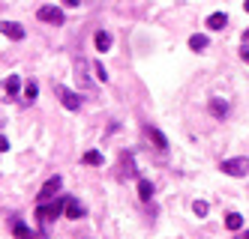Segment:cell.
Returning a JSON list of instances; mask_svg holds the SVG:
<instances>
[{
	"mask_svg": "<svg viewBox=\"0 0 249 239\" xmlns=\"http://www.w3.org/2000/svg\"><path fill=\"white\" fill-rule=\"evenodd\" d=\"M63 207H66V197H60V200H51V204L45 200V204H39V207H36V218H39V227H42V233H45V230H48V224H51V222H54V218L63 212Z\"/></svg>",
	"mask_w": 249,
	"mask_h": 239,
	"instance_id": "1",
	"label": "cell"
},
{
	"mask_svg": "<svg viewBox=\"0 0 249 239\" xmlns=\"http://www.w3.org/2000/svg\"><path fill=\"white\" fill-rule=\"evenodd\" d=\"M222 174H228V176H246V171H249V159H225L222 164Z\"/></svg>",
	"mask_w": 249,
	"mask_h": 239,
	"instance_id": "2",
	"label": "cell"
},
{
	"mask_svg": "<svg viewBox=\"0 0 249 239\" xmlns=\"http://www.w3.org/2000/svg\"><path fill=\"white\" fill-rule=\"evenodd\" d=\"M36 18H39V21H45V24H63L66 21V15H63L60 6H39Z\"/></svg>",
	"mask_w": 249,
	"mask_h": 239,
	"instance_id": "3",
	"label": "cell"
},
{
	"mask_svg": "<svg viewBox=\"0 0 249 239\" xmlns=\"http://www.w3.org/2000/svg\"><path fill=\"white\" fill-rule=\"evenodd\" d=\"M135 176H138V168H135L132 153H123V156H120V171H117V179H135Z\"/></svg>",
	"mask_w": 249,
	"mask_h": 239,
	"instance_id": "4",
	"label": "cell"
},
{
	"mask_svg": "<svg viewBox=\"0 0 249 239\" xmlns=\"http://www.w3.org/2000/svg\"><path fill=\"white\" fill-rule=\"evenodd\" d=\"M54 90H57V96H60V102H63L66 111H78V108H81V96L72 93L69 87H54Z\"/></svg>",
	"mask_w": 249,
	"mask_h": 239,
	"instance_id": "5",
	"label": "cell"
},
{
	"mask_svg": "<svg viewBox=\"0 0 249 239\" xmlns=\"http://www.w3.org/2000/svg\"><path fill=\"white\" fill-rule=\"evenodd\" d=\"M60 186H63V179L60 176H51L45 186H42V191H39V204H45V200H51L57 191H60Z\"/></svg>",
	"mask_w": 249,
	"mask_h": 239,
	"instance_id": "6",
	"label": "cell"
},
{
	"mask_svg": "<svg viewBox=\"0 0 249 239\" xmlns=\"http://www.w3.org/2000/svg\"><path fill=\"white\" fill-rule=\"evenodd\" d=\"M0 33L6 36V39H24V27L21 24H15V21H0Z\"/></svg>",
	"mask_w": 249,
	"mask_h": 239,
	"instance_id": "7",
	"label": "cell"
},
{
	"mask_svg": "<svg viewBox=\"0 0 249 239\" xmlns=\"http://www.w3.org/2000/svg\"><path fill=\"white\" fill-rule=\"evenodd\" d=\"M63 212H66V218H75V222H78V218H84V204H78V200L75 197H66V207H63Z\"/></svg>",
	"mask_w": 249,
	"mask_h": 239,
	"instance_id": "8",
	"label": "cell"
},
{
	"mask_svg": "<svg viewBox=\"0 0 249 239\" xmlns=\"http://www.w3.org/2000/svg\"><path fill=\"white\" fill-rule=\"evenodd\" d=\"M12 236H15V239H36V233H33V230L21 222V218H12Z\"/></svg>",
	"mask_w": 249,
	"mask_h": 239,
	"instance_id": "9",
	"label": "cell"
},
{
	"mask_svg": "<svg viewBox=\"0 0 249 239\" xmlns=\"http://www.w3.org/2000/svg\"><path fill=\"white\" fill-rule=\"evenodd\" d=\"M87 69H90V63H87L84 57H78L75 60V78H78L81 87H90V75H87Z\"/></svg>",
	"mask_w": 249,
	"mask_h": 239,
	"instance_id": "10",
	"label": "cell"
},
{
	"mask_svg": "<svg viewBox=\"0 0 249 239\" xmlns=\"http://www.w3.org/2000/svg\"><path fill=\"white\" fill-rule=\"evenodd\" d=\"M207 108H210V114L216 117V120H222V117L228 114V102H225V99H210Z\"/></svg>",
	"mask_w": 249,
	"mask_h": 239,
	"instance_id": "11",
	"label": "cell"
},
{
	"mask_svg": "<svg viewBox=\"0 0 249 239\" xmlns=\"http://www.w3.org/2000/svg\"><path fill=\"white\" fill-rule=\"evenodd\" d=\"M225 24H228V15H225V12H213V15L207 18V27H210V30H222Z\"/></svg>",
	"mask_w": 249,
	"mask_h": 239,
	"instance_id": "12",
	"label": "cell"
},
{
	"mask_svg": "<svg viewBox=\"0 0 249 239\" xmlns=\"http://www.w3.org/2000/svg\"><path fill=\"white\" fill-rule=\"evenodd\" d=\"M3 90H6V96H18V90H21V78L18 75H9L3 81Z\"/></svg>",
	"mask_w": 249,
	"mask_h": 239,
	"instance_id": "13",
	"label": "cell"
},
{
	"mask_svg": "<svg viewBox=\"0 0 249 239\" xmlns=\"http://www.w3.org/2000/svg\"><path fill=\"white\" fill-rule=\"evenodd\" d=\"M147 135H150V141L156 143V150H168V141H165V135L159 132V128H150V126H147Z\"/></svg>",
	"mask_w": 249,
	"mask_h": 239,
	"instance_id": "14",
	"label": "cell"
},
{
	"mask_svg": "<svg viewBox=\"0 0 249 239\" xmlns=\"http://www.w3.org/2000/svg\"><path fill=\"white\" fill-rule=\"evenodd\" d=\"M93 42H96V48L105 54V51H108L111 48V33H105V30H99L96 36H93Z\"/></svg>",
	"mask_w": 249,
	"mask_h": 239,
	"instance_id": "15",
	"label": "cell"
},
{
	"mask_svg": "<svg viewBox=\"0 0 249 239\" xmlns=\"http://www.w3.org/2000/svg\"><path fill=\"white\" fill-rule=\"evenodd\" d=\"M138 197L141 200H150L153 197V182L150 179H138Z\"/></svg>",
	"mask_w": 249,
	"mask_h": 239,
	"instance_id": "16",
	"label": "cell"
},
{
	"mask_svg": "<svg viewBox=\"0 0 249 239\" xmlns=\"http://www.w3.org/2000/svg\"><path fill=\"white\" fill-rule=\"evenodd\" d=\"M189 48H192V51H204V48H207V36H204V33L189 36Z\"/></svg>",
	"mask_w": 249,
	"mask_h": 239,
	"instance_id": "17",
	"label": "cell"
},
{
	"mask_svg": "<svg viewBox=\"0 0 249 239\" xmlns=\"http://www.w3.org/2000/svg\"><path fill=\"white\" fill-rule=\"evenodd\" d=\"M225 227H228V230H240V227H243V215L228 212V215H225Z\"/></svg>",
	"mask_w": 249,
	"mask_h": 239,
	"instance_id": "18",
	"label": "cell"
},
{
	"mask_svg": "<svg viewBox=\"0 0 249 239\" xmlns=\"http://www.w3.org/2000/svg\"><path fill=\"white\" fill-rule=\"evenodd\" d=\"M81 161H84V164H102V153H99V150H87V153L81 156Z\"/></svg>",
	"mask_w": 249,
	"mask_h": 239,
	"instance_id": "19",
	"label": "cell"
},
{
	"mask_svg": "<svg viewBox=\"0 0 249 239\" xmlns=\"http://www.w3.org/2000/svg\"><path fill=\"white\" fill-rule=\"evenodd\" d=\"M207 209H210V207H207V200H195V204H192V212L198 215V218H204V215H207Z\"/></svg>",
	"mask_w": 249,
	"mask_h": 239,
	"instance_id": "20",
	"label": "cell"
},
{
	"mask_svg": "<svg viewBox=\"0 0 249 239\" xmlns=\"http://www.w3.org/2000/svg\"><path fill=\"white\" fill-rule=\"evenodd\" d=\"M36 93H39V87L33 84V81H30V84H24V99H27V102H33V99H36Z\"/></svg>",
	"mask_w": 249,
	"mask_h": 239,
	"instance_id": "21",
	"label": "cell"
},
{
	"mask_svg": "<svg viewBox=\"0 0 249 239\" xmlns=\"http://www.w3.org/2000/svg\"><path fill=\"white\" fill-rule=\"evenodd\" d=\"M93 72H96V78H99V81H108V72H105L102 63H93Z\"/></svg>",
	"mask_w": 249,
	"mask_h": 239,
	"instance_id": "22",
	"label": "cell"
},
{
	"mask_svg": "<svg viewBox=\"0 0 249 239\" xmlns=\"http://www.w3.org/2000/svg\"><path fill=\"white\" fill-rule=\"evenodd\" d=\"M3 150H9V141H6L3 135H0V153H3Z\"/></svg>",
	"mask_w": 249,
	"mask_h": 239,
	"instance_id": "23",
	"label": "cell"
},
{
	"mask_svg": "<svg viewBox=\"0 0 249 239\" xmlns=\"http://www.w3.org/2000/svg\"><path fill=\"white\" fill-rule=\"evenodd\" d=\"M240 57H243V60H246V63H249V48H246V45H243V48H240Z\"/></svg>",
	"mask_w": 249,
	"mask_h": 239,
	"instance_id": "24",
	"label": "cell"
},
{
	"mask_svg": "<svg viewBox=\"0 0 249 239\" xmlns=\"http://www.w3.org/2000/svg\"><path fill=\"white\" fill-rule=\"evenodd\" d=\"M63 3H66V6H78V0H63Z\"/></svg>",
	"mask_w": 249,
	"mask_h": 239,
	"instance_id": "25",
	"label": "cell"
},
{
	"mask_svg": "<svg viewBox=\"0 0 249 239\" xmlns=\"http://www.w3.org/2000/svg\"><path fill=\"white\" fill-rule=\"evenodd\" d=\"M240 239H249V230H243V233H240Z\"/></svg>",
	"mask_w": 249,
	"mask_h": 239,
	"instance_id": "26",
	"label": "cell"
},
{
	"mask_svg": "<svg viewBox=\"0 0 249 239\" xmlns=\"http://www.w3.org/2000/svg\"><path fill=\"white\" fill-rule=\"evenodd\" d=\"M243 39H246V42H249V30H246V33H243Z\"/></svg>",
	"mask_w": 249,
	"mask_h": 239,
	"instance_id": "27",
	"label": "cell"
},
{
	"mask_svg": "<svg viewBox=\"0 0 249 239\" xmlns=\"http://www.w3.org/2000/svg\"><path fill=\"white\" fill-rule=\"evenodd\" d=\"M243 9H246V12H249V0H246V3H243Z\"/></svg>",
	"mask_w": 249,
	"mask_h": 239,
	"instance_id": "28",
	"label": "cell"
}]
</instances>
